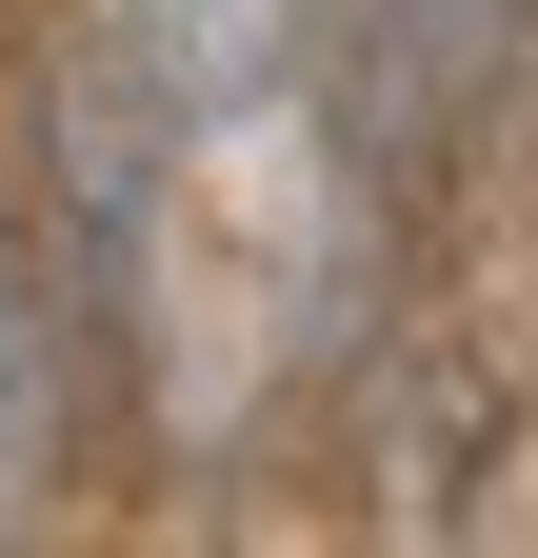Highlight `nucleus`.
<instances>
[{"label": "nucleus", "instance_id": "f257e3e1", "mask_svg": "<svg viewBox=\"0 0 538 558\" xmlns=\"http://www.w3.org/2000/svg\"><path fill=\"white\" fill-rule=\"evenodd\" d=\"M299 21L319 0H120V120L140 140H220L299 81Z\"/></svg>", "mask_w": 538, "mask_h": 558}, {"label": "nucleus", "instance_id": "f03ea898", "mask_svg": "<svg viewBox=\"0 0 538 558\" xmlns=\"http://www.w3.org/2000/svg\"><path fill=\"white\" fill-rule=\"evenodd\" d=\"M60 459V259L0 240V499Z\"/></svg>", "mask_w": 538, "mask_h": 558}]
</instances>
